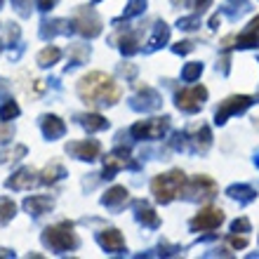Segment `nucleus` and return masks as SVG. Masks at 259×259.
Segmentation results:
<instances>
[{
  "mask_svg": "<svg viewBox=\"0 0 259 259\" xmlns=\"http://www.w3.org/2000/svg\"><path fill=\"white\" fill-rule=\"evenodd\" d=\"M231 231H233V233H247V231H250V222H247L245 217L236 219V222L231 224Z\"/></svg>",
  "mask_w": 259,
  "mask_h": 259,
  "instance_id": "obj_34",
  "label": "nucleus"
},
{
  "mask_svg": "<svg viewBox=\"0 0 259 259\" xmlns=\"http://www.w3.org/2000/svg\"><path fill=\"white\" fill-rule=\"evenodd\" d=\"M12 5H17V7H19V10H21V12H24V14H28V10H26V7L31 5V0H12Z\"/></svg>",
  "mask_w": 259,
  "mask_h": 259,
  "instance_id": "obj_41",
  "label": "nucleus"
},
{
  "mask_svg": "<svg viewBox=\"0 0 259 259\" xmlns=\"http://www.w3.org/2000/svg\"><path fill=\"white\" fill-rule=\"evenodd\" d=\"M207 99V88L203 85H193V88H186L182 92H177V109L179 111H186V113H196L200 111V106L205 104Z\"/></svg>",
  "mask_w": 259,
  "mask_h": 259,
  "instance_id": "obj_6",
  "label": "nucleus"
},
{
  "mask_svg": "<svg viewBox=\"0 0 259 259\" xmlns=\"http://www.w3.org/2000/svg\"><path fill=\"white\" fill-rule=\"evenodd\" d=\"M259 45V14L250 21V26L236 38V48L245 50V48H257Z\"/></svg>",
  "mask_w": 259,
  "mask_h": 259,
  "instance_id": "obj_16",
  "label": "nucleus"
},
{
  "mask_svg": "<svg viewBox=\"0 0 259 259\" xmlns=\"http://www.w3.org/2000/svg\"><path fill=\"white\" fill-rule=\"evenodd\" d=\"M24 156H26V146L17 144L14 149L3 151V153H0V163H14V160H19V158H24Z\"/></svg>",
  "mask_w": 259,
  "mask_h": 259,
  "instance_id": "obj_29",
  "label": "nucleus"
},
{
  "mask_svg": "<svg viewBox=\"0 0 259 259\" xmlns=\"http://www.w3.org/2000/svg\"><path fill=\"white\" fill-rule=\"evenodd\" d=\"M12 137H14V127H12V125H7V120H5V123H0V144L12 142Z\"/></svg>",
  "mask_w": 259,
  "mask_h": 259,
  "instance_id": "obj_33",
  "label": "nucleus"
},
{
  "mask_svg": "<svg viewBox=\"0 0 259 259\" xmlns=\"http://www.w3.org/2000/svg\"><path fill=\"white\" fill-rule=\"evenodd\" d=\"M127 189L125 186H111L109 191L104 193L102 198V205H106V207H120V205L127 203Z\"/></svg>",
  "mask_w": 259,
  "mask_h": 259,
  "instance_id": "obj_17",
  "label": "nucleus"
},
{
  "mask_svg": "<svg viewBox=\"0 0 259 259\" xmlns=\"http://www.w3.org/2000/svg\"><path fill=\"white\" fill-rule=\"evenodd\" d=\"M66 153H71L78 160H97L102 153V144L97 139H82V142H71L66 144Z\"/></svg>",
  "mask_w": 259,
  "mask_h": 259,
  "instance_id": "obj_10",
  "label": "nucleus"
},
{
  "mask_svg": "<svg viewBox=\"0 0 259 259\" xmlns=\"http://www.w3.org/2000/svg\"><path fill=\"white\" fill-rule=\"evenodd\" d=\"M198 24H200V19H198V14H193V17H184V19H179V26L186 28V31H191V28H196Z\"/></svg>",
  "mask_w": 259,
  "mask_h": 259,
  "instance_id": "obj_35",
  "label": "nucleus"
},
{
  "mask_svg": "<svg viewBox=\"0 0 259 259\" xmlns=\"http://www.w3.org/2000/svg\"><path fill=\"white\" fill-rule=\"evenodd\" d=\"M175 52H177V55H186V52H191L193 50V42L191 40H184V42H177V45H175Z\"/></svg>",
  "mask_w": 259,
  "mask_h": 259,
  "instance_id": "obj_36",
  "label": "nucleus"
},
{
  "mask_svg": "<svg viewBox=\"0 0 259 259\" xmlns=\"http://www.w3.org/2000/svg\"><path fill=\"white\" fill-rule=\"evenodd\" d=\"M59 59H62V50L55 48V45H48L45 50L38 52V66H42V68L52 66V64H57Z\"/></svg>",
  "mask_w": 259,
  "mask_h": 259,
  "instance_id": "obj_21",
  "label": "nucleus"
},
{
  "mask_svg": "<svg viewBox=\"0 0 259 259\" xmlns=\"http://www.w3.org/2000/svg\"><path fill=\"white\" fill-rule=\"evenodd\" d=\"M200 73H203V64H200V62H191V64H186V66H184L182 78H184L186 82H193L196 78H200Z\"/></svg>",
  "mask_w": 259,
  "mask_h": 259,
  "instance_id": "obj_31",
  "label": "nucleus"
},
{
  "mask_svg": "<svg viewBox=\"0 0 259 259\" xmlns=\"http://www.w3.org/2000/svg\"><path fill=\"white\" fill-rule=\"evenodd\" d=\"M137 219H139L144 226H151V229H156V226L160 224V217L156 214V210H151L149 205H142V203H139V210H137Z\"/></svg>",
  "mask_w": 259,
  "mask_h": 259,
  "instance_id": "obj_23",
  "label": "nucleus"
},
{
  "mask_svg": "<svg viewBox=\"0 0 259 259\" xmlns=\"http://www.w3.org/2000/svg\"><path fill=\"white\" fill-rule=\"evenodd\" d=\"M167 38H170V28H167V24H156L153 35H151L149 48H146V50H158L160 45H165V42H167Z\"/></svg>",
  "mask_w": 259,
  "mask_h": 259,
  "instance_id": "obj_22",
  "label": "nucleus"
},
{
  "mask_svg": "<svg viewBox=\"0 0 259 259\" xmlns=\"http://www.w3.org/2000/svg\"><path fill=\"white\" fill-rule=\"evenodd\" d=\"M0 257H14V252H10V250H5V247H0Z\"/></svg>",
  "mask_w": 259,
  "mask_h": 259,
  "instance_id": "obj_44",
  "label": "nucleus"
},
{
  "mask_svg": "<svg viewBox=\"0 0 259 259\" xmlns=\"http://www.w3.org/2000/svg\"><path fill=\"white\" fill-rule=\"evenodd\" d=\"M92 3H99V0H92Z\"/></svg>",
  "mask_w": 259,
  "mask_h": 259,
  "instance_id": "obj_45",
  "label": "nucleus"
},
{
  "mask_svg": "<svg viewBox=\"0 0 259 259\" xmlns=\"http://www.w3.org/2000/svg\"><path fill=\"white\" fill-rule=\"evenodd\" d=\"M186 175L182 170H170L167 175H158V177H153V182H151V193L156 196L158 203H172L177 196H182L186 189Z\"/></svg>",
  "mask_w": 259,
  "mask_h": 259,
  "instance_id": "obj_2",
  "label": "nucleus"
},
{
  "mask_svg": "<svg viewBox=\"0 0 259 259\" xmlns=\"http://www.w3.org/2000/svg\"><path fill=\"white\" fill-rule=\"evenodd\" d=\"M14 214H17V205H14L12 198H0V224H7L12 222Z\"/></svg>",
  "mask_w": 259,
  "mask_h": 259,
  "instance_id": "obj_24",
  "label": "nucleus"
},
{
  "mask_svg": "<svg viewBox=\"0 0 259 259\" xmlns=\"http://www.w3.org/2000/svg\"><path fill=\"white\" fill-rule=\"evenodd\" d=\"M7 40H19V26H17V24H12V21H10V24H7Z\"/></svg>",
  "mask_w": 259,
  "mask_h": 259,
  "instance_id": "obj_37",
  "label": "nucleus"
},
{
  "mask_svg": "<svg viewBox=\"0 0 259 259\" xmlns=\"http://www.w3.org/2000/svg\"><path fill=\"white\" fill-rule=\"evenodd\" d=\"M219 21H222V17H219V14H214V17H212V19H210V26H212V28H217V24H219Z\"/></svg>",
  "mask_w": 259,
  "mask_h": 259,
  "instance_id": "obj_42",
  "label": "nucleus"
},
{
  "mask_svg": "<svg viewBox=\"0 0 259 259\" xmlns=\"http://www.w3.org/2000/svg\"><path fill=\"white\" fill-rule=\"evenodd\" d=\"M127 165H132V163H130V149L118 146V149H113L111 153H106V156H104V172H102V177L104 179H111L118 170H123V167H127Z\"/></svg>",
  "mask_w": 259,
  "mask_h": 259,
  "instance_id": "obj_11",
  "label": "nucleus"
},
{
  "mask_svg": "<svg viewBox=\"0 0 259 259\" xmlns=\"http://www.w3.org/2000/svg\"><path fill=\"white\" fill-rule=\"evenodd\" d=\"M62 177H66V167H64L59 160H52V163L40 172V184H57Z\"/></svg>",
  "mask_w": 259,
  "mask_h": 259,
  "instance_id": "obj_18",
  "label": "nucleus"
},
{
  "mask_svg": "<svg viewBox=\"0 0 259 259\" xmlns=\"http://www.w3.org/2000/svg\"><path fill=\"white\" fill-rule=\"evenodd\" d=\"M35 184H40V175H38L33 167H19V170L5 182V186L12 189V191H26V189H31V186H35Z\"/></svg>",
  "mask_w": 259,
  "mask_h": 259,
  "instance_id": "obj_12",
  "label": "nucleus"
},
{
  "mask_svg": "<svg viewBox=\"0 0 259 259\" xmlns=\"http://www.w3.org/2000/svg\"><path fill=\"white\" fill-rule=\"evenodd\" d=\"M71 21H64V19H57V21H48V24H42L40 28V35L42 38H52L57 33H68L71 31Z\"/></svg>",
  "mask_w": 259,
  "mask_h": 259,
  "instance_id": "obj_20",
  "label": "nucleus"
},
{
  "mask_svg": "<svg viewBox=\"0 0 259 259\" xmlns=\"http://www.w3.org/2000/svg\"><path fill=\"white\" fill-rule=\"evenodd\" d=\"M250 104H252V97H247V95H233V97H229V99H224V102L219 104L217 113H214V123L224 125L226 118L233 116V113H243Z\"/></svg>",
  "mask_w": 259,
  "mask_h": 259,
  "instance_id": "obj_7",
  "label": "nucleus"
},
{
  "mask_svg": "<svg viewBox=\"0 0 259 259\" xmlns=\"http://www.w3.org/2000/svg\"><path fill=\"white\" fill-rule=\"evenodd\" d=\"M229 196L231 198H236V200H243V203H250V200H254V196H257V191H254V189H250V186H231V189H229Z\"/></svg>",
  "mask_w": 259,
  "mask_h": 259,
  "instance_id": "obj_28",
  "label": "nucleus"
},
{
  "mask_svg": "<svg viewBox=\"0 0 259 259\" xmlns=\"http://www.w3.org/2000/svg\"><path fill=\"white\" fill-rule=\"evenodd\" d=\"M57 3H59V0H38V10H42V12H50V10H52Z\"/></svg>",
  "mask_w": 259,
  "mask_h": 259,
  "instance_id": "obj_39",
  "label": "nucleus"
},
{
  "mask_svg": "<svg viewBox=\"0 0 259 259\" xmlns=\"http://www.w3.org/2000/svg\"><path fill=\"white\" fill-rule=\"evenodd\" d=\"M68 55H71V66H78V64H82L90 57V48H85V45H73V48L68 50Z\"/></svg>",
  "mask_w": 259,
  "mask_h": 259,
  "instance_id": "obj_30",
  "label": "nucleus"
},
{
  "mask_svg": "<svg viewBox=\"0 0 259 259\" xmlns=\"http://www.w3.org/2000/svg\"><path fill=\"white\" fill-rule=\"evenodd\" d=\"M222 224H224V212L219 210V207H210V205L203 207V210L191 219L193 231H214V229H219Z\"/></svg>",
  "mask_w": 259,
  "mask_h": 259,
  "instance_id": "obj_8",
  "label": "nucleus"
},
{
  "mask_svg": "<svg viewBox=\"0 0 259 259\" xmlns=\"http://www.w3.org/2000/svg\"><path fill=\"white\" fill-rule=\"evenodd\" d=\"M55 207V200L50 196H28L26 200H24V210L31 212L33 217H40V214H45L48 210H52Z\"/></svg>",
  "mask_w": 259,
  "mask_h": 259,
  "instance_id": "obj_15",
  "label": "nucleus"
},
{
  "mask_svg": "<svg viewBox=\"0 0 259 259\" xmlns=\"http://www.w3.org/2000/svg\"><path fill=\"white\" fill-rule=\"evenodd\" d=\"M212 144V132L207 125H203V127L196 132V137H193V146H196L198 151H207Z\"/></svg>",
  "mask_w": 259,
  "mask_h": 259,
  "instance_id": "obj_25",
  "label": "nucleus"
},
{
  "mask_svg": "<svg viewBox=\"0 0 259 259\" xmlns=\"http://www.w3.org/2000/svg\"><path fill=\"white\" fill-rule=\"evenodd\" d=\"M212 5V0H193V7H196V14H203L207 7Z\"/></svg>",
  "mask_w": 259,
  "mask_h": 259,
  "instance_id": "obj_38",
  "label": "nucleus"
},
{
  "mask_svg": "<svg viewBox=\"0 0 259 259\" xmlns=\"http://www.w3.org/2000/svg\"><path fill=\"white\" fill-rule=\"evenodd\" d=\"M144 7H146V0H130V3H127V10H125V19H130V17H137V14H142Z\"/></svg>",
  "mask_w": 259,
  "mask_h": 259,
  "instance_id": "obj_32",
  "label": "nucleus"
},
{
  "mask_svg": "<svg viewBox=\"0 0 259 259\" xmlns=\"http://www.w3.org/2000/svg\"><path fill=\"white\" fill-rule=\"evenodd\" d=\"M42 243L55 252H68L78 247V238L73 233V222H59L42 231Z\"/></svg>",
  "mask_w": 259,
  "mask_h": 259,
  "instance_id": "obj_3",
  "label": "nucleus"
},
{
  "mask_svg": "<svg viewBox=\"0 0 259 259\" xmlns=\"http://www.w3.org/2000/svg\"><path fill=\"white\" fill-rule=\"evenodd\" d=\"M0 7H3V0H0Z\"/></svg>",
  "mask_w": 259,
  "mask_h": 259,
  "instance_id": "obj_46",
  "label": "nucleus"
},
{
  "mask_svg": "<svg viewBox=\"0 0 259 259\" xmlns=\"http://www.w3.org/2000/svg\"><path fill=\"white\" fill-rule=\"evenodd\" d=\"M19 113H21V109L14 99H5L3 106H0V120H14Z\"/></svg>",
  "mask_w": 259,
  "mask_h": 259,
  "instance_id": "obj_27",
  "label": "nucleus"
},
{
  "mask_svg": "<svg viewBox=\"0 0 259 259\" xmlns=\"http://www.w3.org/2000/svg\"><path fill=\"white\" fill-rule=\"evenodd\" d=\"M170 127V118H149V120H139V123L132 125L130 135L135 139H160V137L167 132Z\"/></svg>",
  "mask_w": 259,
  "mask_h": 259,
  "instance_id": "obj_5",
  "label": "nucleus"
},
{
  "mask_svg": "<svg viewBox=\"0 0 259 259\" xmlns=\"http://www.w3.org/2000/svg\"><path fill=\"white\" fill-rule=\"evenodd\" d=\"M40 127H42V135L48 137V139H59V137H64V132H66L64 120L59 116H55V113L42 116L40 118Z\"/></svg>",
  "mask_w": 259,
  "mask_h": 259,
  "instance_id": "obj_14",
  "label": "nucleus"
},
{
  "mask_svg": "<svg viewBox=\"0 0 259 259\" xmlns=\"http://www.w3.org/2000/svg\"><path fill=\"white\" fill-rule=\"evenodd\" d=\"M186 198L191 200H200V198H212L217 193V184L212 182L207 175H196L186 182V189H184Z\"/></svg>",
  "mask_w": 259,
  "mask_h": 259,
  "instance_id": "obj_9",
  "label": "nucleus"
},
{
  "mask_svg": "<svg viewBox=\"0 0 259 259\" xmlns=\"http://www.w3.org/2000/svg\"><path fill=\"white\" fill-rule=\"evenodd\" d=\"M120 52L123 55H135L137 50H139V35L137 33H125L120 35Z\"/></svg>",
  "mask_w": 259,
  "mask_h": 259,
  "instance_id": "obj_26",
  "label": "nucleus"
},
{
  "mask_svg": "<svg viewBox=\"0 0 259 259\" xmlns=\"http://www.w3.org/2000/svg\"><path fill=\"white\" fill-rule=\"evenodd\" d=\"M71 24L75 26V31L85 38H97V35L102 33V19L97 17V12L92 7H78L73 14V19Z\"/></svg>",
  "mask_w": 259,
  "mask_h": 259,
  "instance_id": "obj_4",
  "label": "nucleus"
},
{
  "mask_svg": "<svg viewBox=\"0 0 259 259\" xmlns=\"http://www.w3.org/2000/svg\"><path fill=\"white\" fill-rule=\"evenodd\" d=\"M229 243H231L233 247H245V245H247V238H238V236H231V238H229Z\"/></svg>",
  "mask_w": 259,
  "mask_h": 259,
  "instance_id": "obj_40",
  "label": "nucleus"
},
{
  "mask_svg": "<svg viewBox=\"0 0 259 259\" xmlns=\"http://www.w3.org/2000/svg\"><path fill=\"white\" fill-rule=\"evenodd\" d=\"M78 120H80V125L88 132H102V130L109 127V120L104 116H99V113H82Z\"/></svg>",
  "mask_w": 259,
  "mask_h": 259,
  "instance_id": "obj_19",
  "label": "nucleus"
},
{
  "mask_svg": "<svg viewBox=\"0 0 259 259\" xmlns=\"http://www.w3.org/2000/svg\"><path fill=\"white\" fill-rule=\"evenodd\" d=\"M120 71L127 75H135V66H120Z\"/></svg>",
  "mask_w": 259,
  "mask_h": 259,
  "instance_id": "obj_43",
  "label": "nucleus"
},
{
  "mask_svg": "<svg viewBox=\"0 0 259 259\" xmlns=\"http://www.w3.org/2000/svg\"><path fill=\"white\" fill-rule=\"evenodd\" d=\"M97 240L106 252H123L125 250V238L118 229H104V231H99Z\"/></svg>",
  "mask_w": 259,
  "mask_h": 259,
  "instance_id": "obj_13",
  "label": "nucleus"
},
{
  "mask_svg": "<svg viewBox=\"0 0 259 259\" xmlns=\"http://www.w3.org/2000/svg\"><path fill=\"white\" fill-rule=\"evenodd\" d=\"M78 95L82 102L92 104V106H113L116 102H120L123 88L113 80V75L104 73V71H92L80 78Z\"/></svg>",
  "mask_w": 259,
  "mask_h": 259,
  "instance_id": "obj_1",
  "label": "nucleus"
}]
</instances>
